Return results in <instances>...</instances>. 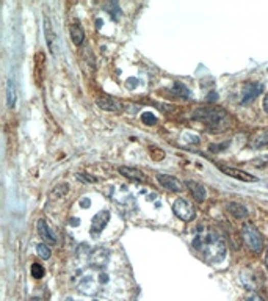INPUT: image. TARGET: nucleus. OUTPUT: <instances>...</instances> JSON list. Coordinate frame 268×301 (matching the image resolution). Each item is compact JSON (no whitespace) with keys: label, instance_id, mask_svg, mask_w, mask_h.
Segmentation results:
<instances>
[{"label":"nucleus","instance_id":"b1692460","mask_svg":"<svg viewBox=\"0 0 268 301\" xmlns=\"http://www.w3.org/2000/svg\"><path fill=\"white\" fill-rule=\"evenodd\" d=\"M245 301H263L259 295H256V293H253V295H250L248 298H245Z\"/></svg>","mask_w":268,"mask_h":301},{"label":"nucleus","instance_id":"c85d7f7f","mask_svg":"<svg viewBox=\"0 0 268 301\" xmlns=\"http://www.w3.org/2000/svg\"><path fill=\"white\" fill-rule=\"evenodd\" d=\"M66 301H76V299H72V298H68V299H66Z\"/></svg>","mask_w":268,"mask_h":301},{"label":"nucleus","instance_id":"20e7f679","mask_svg":"<svg viewBox=\"0 0 268 301\" xmlns=\"http://www.w3.org/2000/svg\"><path fill=\"white\" fill-rule=\"evenodd\" d=\"M241 239H243L245 245L248 246V249H251L256 254L262 252V249H263V239H262L260 233H259L254 224L247 223L241 227Z\"/></svg>","mask_w":268,"mask_h":301},{"label":"nucleus","instance_id":"6e6552de","mask_svg":"<svg viewBox=\"0 0 268 301\" xmlns=\"http://www.w3.org/2000/svg\"><path fill=\"white\" fill-rule=\"evenodd\" d=\"M218 170L226 174L229 177H234V179H238L241 182H257V177L256 176H251L250 173L247 171H241V170H237V168H232V167H223V165H218Z\"/></svg>","mask_w":268,"mask_h":301},{"label":"nucleus","instance_id":"9b49d317","mask_svg":"<svg viewBox=\"0 0 268 301\" xmlns=\"http://www.w3.org/2000/svg\"><path fill=\"white\" fill-rule=\"evenodd\" d=\"M102 110L105 111H113V113H121L124 110V105L115 99V98H111V96H101L96 102Z\"/></svg>","mask_w":268,"mask_h":301},{"label":"nucleus","instance_id":"a211bd4d","mask_svg":"<svg viewBox=\"0 0 268 301\" xmlns=\"http://www.w3.org/2000/svg\"><path fill=\"white\" fill-rule=\"evenodd\" d=\"M69 33H71V39L76 45H80L85 41V32L79 24H72L69 27Z\"/></svg>","mask_w":268,"mask_h":301},{"label":"nucleus","instance_id":"6ab92c4d","mask_svg":"<svg viewBox=\"0 0 268 301\" xmlns=\"http://www.w3.org/2000/svg\"><path fill=\"white\" fill-rule=\"evenodd\" d=\"M251 148L254 149H259V148H263V146H268V130L265 132H260L259 135H256L253 138V142L250 143Z\"/></svg>","mask_w":268,"mask_h":301},{"label":"nucleus","instance_id":"2eb2a0df","mask_svg":"<svg viewBox=\"0 0 268 301\" xmlns=\"http://www.w3.org/2000/svg\"><path fill=\"white\" fill-rule=\"evenodd\" d=\"M226 209H228L229 214H232L235 218H247V217L250 215V212H248L247 207H245L243 204H240V202H235V201L229 202V204L226 205Z\"/></svg>","mask_w":268,"mask_h":301},{"label":"nucleus","instance_id":"7ed1b4c3","mask_svg":"<svg viewBox=\"0 0 268 301\" xmlns=\"http://www.w3.org/2000/svg\"><path fill=\"white\" fill-rule=\"evenodd\" d=\"M193 118L196 121L204 123L207 127L215 130H223L231 126V118L226 110L220 107H201L193 113Z\"/></svg>","mask_w":268,"mask_h":301},{"label":"nucleus","instance_id":"f8f14e48","mask_svg":"<svg viewBox=\"0 0 268 301\" xmlns=\"http://www.w3.org/2000/svg\"><path fill=\"white\" fill-rule=\"evenodd\" d=\"M187 189L190 190L191 196H193L198 202H204V201H206L207 192H206V187H204L203 183L194 182V180H188V182H187Z\"/></svg>","mask_w":268,"mask_h":301},{"label":"nucleus","instance_id":"f3484780","mask_svg":"<svg viewBox=\"0 0 268 301\" xmlns=\"http://www.w3.org/2000/svg\"><path fill=\"white\" fill-rule=\"evenodd\" d=\"M17 101V92H16V85L11 79H8L7 82V105L10 108H13L16 105Z\"/></svg>","mask_w":268,"mask_h":301},{"label":"nucleus","instance_id":"f257e3e1","mask_svg":"<svg viewBox=\"0 0 268 301\" xmlns=\"http://www.w3.org/2000/svg\"><path fill=\"white\" fill-rule=\"evenodd\" d=\"M193 248L199 251L203 259L210 265L225 261L226 251H228L225 240L220 236H216L215 233H210V230H204V233L198 234L193 239Z\"/></svg>","mask_w":268,"mask_h":301},{"label":"nucleus","instance_id":"5701e85b","mask_svg":"<svg viewBox=\"0 0 268 301\" xmlns=\"http://www.w3.org/2000/svg\"><path fill=\"white\" fill-rule=\"evenodd\" d=\"M174 92L176 95H181V96H190V91H188V88H185L184 85H181V83H176L174 85Z\"/></svg>","mask_w":268,"mask_h":301},{"label":"nucleus","instance_id":"bb28decb","mask_svg":"<svg viewBox=\"0 0 268 301\" xmlns=\"http://www.w3.org/2000/svg\"><path fill=\"white\" fill-rule=\"evenodd\" d=\"M265 265H266V268H268V251H266V258H265Z\"/></svg>","mask_w":268,"mask_h":301},{"label":"nucleus","instance_id":"39448f33","mask_svg":"<svg viewBox=\"0 0 268 301\" xmlns=\"http://www.w3.org/2000/svg\"><path fill=\"white\" fill-rule=\"evenodd\" d=\"M173 212L177 218H181L182 221H193L196 217V211L190 201L184 198H177L173 202Z\"/></svg>","mask_w":268,"mask_h":301},{"label":"nucleus","instance_id":"4468645a","mask_svg":"<svg viewBox=\"0 0 268 301\" xmlns=\"http://www.w3.org/2000/svg\"><path fill=\"white\" fill-rule=\"evenodd\" d=\"M119 173L132 180H138V182H144L146 180V174L138 170V168H133V167H119Z\"/></svg>","mask_w":268,"mask_h":301},{"label":"nucleus","instance_id":"dca6fc26","mask_svg":"<svg viewBox=\"0 0 268 301\" xmlns=\"http://www.w3.org/2000/svg\"><path fill=\"white\" fill-rule=\"evenodd\" d=\"M44 33H46V41H47V45H49V49L52 52H55L57 49V45H55V33H54V29H52V22H49V17L44 19Z\"/></svg>","mask_w":268,"mask_h":301},{"label":"nucleus","instance_id":"393cba45","mask_svg":"<svg viewBox=\"0 0 268 301\" xmlns=\"http://www.w3.org/2000/svg\"><path fill=\"white\" fill-rule=\"evenodd\" d=\"M263 108H265V111L268 113V95H266L265 99H263Z\"/></svg>","mask_w":268,"mask_h":301},{"label":"nucleus","instance_id":"412c9836","mask_svg":"<svg viewBox=\"0 0 268 301\" xmlns=\"http://www.w3.org/2000/svg\"><path fill=\"white\" fill-rule=\"evenodd\" d=\"M32 276L35 277V280H41V277L44 276V267L41 264H33L32 265Z\"/></svg>","mask_w":268,"mask_h":301},{"label":"nucleus","instance_id":"1a4fd4ad","mask_svg":"<svg viewBox=\"0 0 268 301\" xmlns=\"http://www.w3.org/2000/svg\"><path fill=\"white\" fill-rule=\"evenodd\" d=\"M108 221H110V212L108 211L98 212L93 217V221H91V234L93 236H99L102 230L105 229V226H107Z\"/></svg>","mask_w":268,"mask_h":301},{"label":"nucleus","instance_id":"aec40b11","mask_svg":"<svg viewBox=\"0 0 268 301\" xmlns=\"http://www.w3.org/2000/svg\"><path fill=\"white\" fill-rule=\"evenodd\" d=\"M36 252H38V256H39L41 259H44V261L51 259V254H52L51 248H49L46 243H39V245H36Z\"/></svg>","mask_w":268,"mask_h":301},{"label":"nucleus","instance_id":"4be33fe9","mask_svg":"<svg viewBox=\"0 0 268 301\" xmlns=\"http://www.w3.org/2000/svg\"><path fill=\"white\" fill-rule=\"evenodd\" d=\"M141 121H143L146 126H152V124L157 123V118H155L152 113L146 111V113H143V114H141Z\"/></svg>","mask_w":268,"mask_h":301},{"label":"nucleus","instance_id":"f03ea898","mask_svg":"<svg viewBox=\"0 0 268 301\" xmlns=\"http://www.w3.org/2000/svg\"><path fill=\"white\" fill-rule=\"evenodd\" d=\"M108 283V274L104 273L101 268H88L85 270L77 281V290L82 295H89L93 296L101 292V289Z\"/></svg>","mask_w":268,"mask_h":301},{"label":"nucleus","instance_id":"423d86ee","mask_svg":"<svg viewBox=\"0 0 268 301\" xmlns=\"http://www.w3.org/2000/svg\"><path fill=\"white\" fill-rule=\"evenodd\" d=\"M263 86L262 83H256V82H251V83H247L243 86L241 89V104H250L253 102L256 98L260 96Z\"/></svg>","mask_w":268,"mask_h":301},{"label":"nucleus","instance_id":"0eeeda50","mask_svg":"<svg viewBox=\"0 0 268 301\" xmlns=\"http://www.w3.org/2000/svg\"><path fill=\"white\" fill-rule=\"evenodd\" d=\"M110 261V251L105 248H96L94 251L89 252V262L94 268H104Z\"/></svg>","mask_w":268,"mask_h":301},{"label":"nucleus","instance_id":"9d476101","mask_svg":"<svg viewBox=\"0 0 268 301\" xmlns=\"http://www.w3.org/2000/svg\"><path fill=\"white\" fill-rule=\"evenodd\" d=\"M157 180L160 182V185L163 189L169 190V192H182L184 190V185L182 182L176 179L174 176L169 174H157Z\"/></svg>","mask_w":268,"mask_h":301},{"label":"nucleus","instance_id":"cd10ccee","mask_svg":"<svg viewBox=\"0 0 268 301\" xmlns=\"http://www.w3.org/2000/svg\"><path fill=\"white\" fill-rule=\"evenodd\" d=\"M32 301H41V299H39V298H33Z\"/></svg>","mask_w":268,"mask_h":301},{"label":"nucleus","instance_id":"a878e982","mask_svg":"<svg viewBox=\"0 0 268 301\" xmlns=\"http://www.w3.org/2000/svg\"><path fill=\"white\" fill-rule=\"evenodd\" d=\"M82 201H83V202H80V205H82V207H86V205L89 207V199H86V198H85V199H82Z\"/></svg>","mask_w":268,"mask_h":301},{"label":"nucleus","instance_id":"ddd939ff","mask_svg":"<svg viewBox=\"0 0 268 301\" xmlns=\"http://www.w3.org/2000/svg\"><path fill=\"white\" fill-rule=\"evenodd\" d=\"M36 229H38V236L46 242V243H51V245H54L57 240H55V237H54V234L51 233V229H49V226H47V223L44 221V220H38V223H36Z\"/></svg>","mask_w":268,"mask_h":301}]
</instances>
